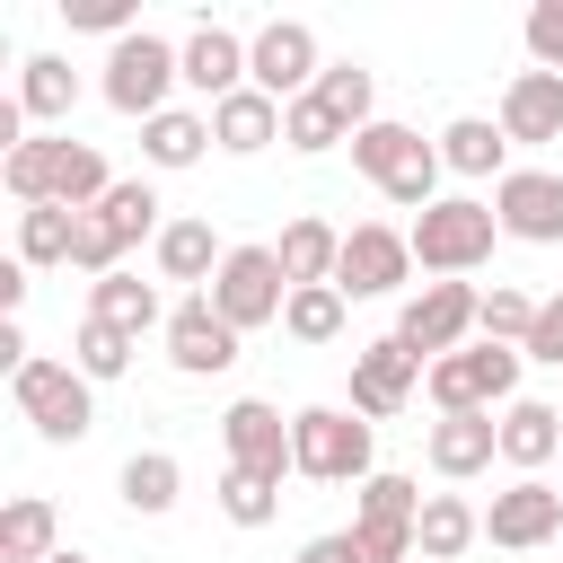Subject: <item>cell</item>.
Masks as SVG:
<instances>
[{
    "mask_svg": "<svg viewBox=\"0 0 563 563\" xmlns=\"http://www.w3.org/2000/svg\"><path fill=\"white\" fill-rule=\"evenodd\" d=\"M0 185L18 194V211H35V202H62V211H97L123 176L97 158V141H70V132H35L26 150H9L0 158Z\"/></svg>",
    "mask_w": 563,
    "mask_h": 563,
    "instance_id": "1",
    "label": "cell"
},
{
    "mask_svg": "<svg viewBox=\"0 0 563 563\" xmlns=\"http://www.w3.org/2000/svg\"><path fill=\"white\" fill-rule=\"evenodd\" d=\"M290 466L308 484H369L378 475V449H369V422L352 405H299L290 413Z\"/></svg>",
    "mask_w": 563,
    "mask_h": 563,
    "instance_id": "2",
    "label": "cell"
},
{
    "mask_svg": "<svg viewBox=\"0 0 563 563\" xmlns=\"http://www.w3.org/2000/svg\"><path fill=\"white\" fill-rule=\"evenodd\" d=\"M167 88H185V44H167V35H150V26H132L123 44H106L97 97H106L114 114L150 123V114H167Z\"/></svg>",
    "mask_w": 563,
    "mask_h": 563,
    "instance_id": "3",
    "label": "cell"
},
{
    "mask_svg": "<svg viewBox=\"0 0 563 563\" xmlns=\"http://www.w3.org/2000/svg\"><path fill=\"white\" fill-rule=\"evenodd\" d=\"M413 264L422 273H440V282H466L475 264H493V238H501V220H493V202H475V194H440L413 229Z\"/></svg>",
    "mask_w": 563,
    "mask_h": 563,
    "instance_id": "4",
    "label": "cell"
},
{
    "mask_svg": "<svg viewBox=\"0 0 563 563\" xmlns=\"http://www.w3.org/2000/svg\"><path fill=\"white\" fill-rule=\"evenodd\" d=\"M9 396H18V413L35 422V440H53V449H79L88 431H97V378H79V361H26L18 378H9Z\"/></svg>",
    "mask_w": 563,
    "mask_h": 563,
    "instance_id": "5",
    "label": "cell"
},
{
    "mask_svg": "<svg viewBox=\"0 0 563 563\" xmlns=\"http://www.w3.org/2000/svg\"><path fill=\"white\" fill-rule=\"evenodd\" d=\"M519 361L528 352H510V343H466L422 369V396H431V413H501V405H519Z\"/></svg>",
    "mask_w": 563,
    "mask_h": 563,
    "instance_id": "6",
    "label": "cell"
},
{
    "mask_svg": "<svg viewBox=\"0 0 563 563\" xmlns=\"http://www.w3.org/2000/svg\"><path fill=\"white\" fill-rule=\"evenodd\" d=\"M317 79H325V53H317V26L308 18H264L246 35V88H264L273 106L308 97Z\"/></svg>",
    "mask_w": 563,
    "mask_h": 563,
    "instance_id": "7",
    "label": "cell"
},
{
    "mask_svg": "<svg viewBox=\"0 0 563 563\" xmlns=\"http://www.w3.org/2000/svg\"><path fill=\"white\" fill-rule=\"evenodd\" d=\"M202 299H211L238 334H255V325H282V308H290V273H282L273 246H229V264L211 273Z\"/></svg>",
    "mask_w": 563,
    "mask_h": 563,
    "instance_id": "8",
    "label": "cell"
},
{
    "mask_svg": "<svg viewBox=\"0 0 563 563\" xmlns=\"http://www.w3.org/2000/svg\"><path fill=\"white\" fill-rule=\"evenodd\" d=\"M475 308H484L475 282H422V290L396 308V343H413L422 361H449V352L475 343Z\"/></svg>",
    "mask_w": 563,
    "mask_h": 563,
    "instance_id": "9",
    "label": "cell"
},
{
    "mask_svg": "<svg viewBox=\"0 0 563 563\" xmlns=\"http://www.w3.org/2000/svg\"><path fill=\"white\" fill-rule=\"evenodd\" d=\"M158 343H167V369H176V378H220V369H238V343H246V334H238L202 290H185V299L167 308V334H158Z\"/></svg>",
    "mask_w": 563,
    "mask_h": 563,
    "instance_id": "10",
    "label": "cell"
},
{
    "mask_svg": "<svg viewBox=\"0 0 563 563\" xmlns=\"http://www.w3.org/2000/svg\"><path fill=\"white\" fill-rule=\"evenodd\" d=\"M405 282H413V238L405 229H387V220L343 229V264H334V290L343 299H387Z\"/></svg>",
    "mask_w": 563,
    "mask_h": 563,
    "instance_id": "11",
    "label": "cell"
},
{
    "mask_svg": "<svg viewBox=\"0 0 563 563\" xmlns=\"http://www.w3.org/2000/svg\"><path fill=\"white\" fill-rule=\"evenodd\" d=\"M422 352L413 343H396V334H378V343H361L352 352V413L361 422H387V413H405L413 405V387H422Z\"/></svg>",
    "mask_w": 563,
    "mask_h": 563,
    "instance_id": "12",
    "label": "cell"
},
{
    "mask_svg": "<svg viewBox=\"0 0 563 563\" xmlns=\"http://www.w3.org/2000/svg\"><path fill=\"white\" fill-rule=\"evenodd\" d=\"M484 537H493L501 554H537V545H554V537H563V493H554L545 475L501 484L493 510H484Z\"/></svg>",
    "mask_w": 563,
    "mask_h": 563,
    "instance_id": "13",
    "label": "cell"
},
{
    "mask_svg": "<svg viewBox=\"0 0 563 563\" xmlns=\"http://www.w3.org/2000/svg\"><path fill=\"white\" fill-rule=\"evenodd\" d=\"M493 220L519 246H563V176L554 167H510L493 185Z\"/></svg>",
    "mask_w": 563,
    "mask_h": 563,
    "instance_id": "14",
    "label": "cell"
},
{
    "mask_svg": "<svg viewBox=\"0 0 563 563\" xmlns=\"http://www.w3.org/2000/svg\"><path fill=\"white\" fill-rule=\"evenodd\" d=\"M220 449H229V466H246V475H299L290 466V422H282V405H264V396H238L229 413H220Z\"/></svg>",
    "mask_w": 563,
    "mask_h": 563,
    "instance_id": "15",
    "label": "cell"
},
{
    "mask_svg": "<svg viewBox=\"0 0 563 563\" xmlns=\"http://www.w3.org/2000/svg\"><path fill=\"white\" fill-rule=\"evenodd\" d=\"M422 457H431L440 484H475V475L501 457V413H440V422L422 431Z\"/></svg>",
    "mask_w": 563,
    "mask_h": 563,
    "instance_id": "16",
    "label": "cell"
},
{
    "mask_svg": "<svg viewBox=\"0 0 563 563\" xmlns=\"http://www.w3.org/2000/svg\"><path fill=\"white\" fill-rule=\"evenodd\" d=\"M493 123H501L510 141H528V150H537V141H563V79H554V70H510Z\"/></svg>",
    "mask_w": 563,
    "mask_h": 563,
    "instance_id": "17",
    "label": "cell"
},
{
    "mask_svg": "<svg viewBox=\"0 0 563 563\" xmlns=\"http://www.w3.org/2000/svg\"><path fill=\"white\" fill-rule=\"evenodd\" d=\"M185 88H194V97H211V106H220V97H238V88H246V35H229V26H211V18H202V26L185 35Z\"/></svg>",
    "mask_w": 563,
    "mask_h": 563,
    "instance_id": "18",
    "label": "cell"
},
{
    "mask_svg": "<svg viewBox=\"0 0 563 563\" xmlns=\"http://www.w3.org/2000/svg\"><path fill=\"white\" fill-rule=\"evenodd\" d=\"M563 457V413L545 405V396H519V405H501V466H519V475H545Z\"/></svg>",
    "mask_w": 563,
    "mask_h": 563,
    "instance_id": "19",
    "label": "cell"
},
{
    "mask_svg": "<svg viewBox=\"0 0 563 563\" xmlns=\"http://www.w3.org/2000/svg\"><path fill=\"white\" fill-rule=\"evenodd\" d=\"M220 141H211V106L194 114V106H167V114H150L141 123V158L158 167V176H176V167H202Z\"/></svg>",
    "mask_w": 563,
    "mask_h": 563,
    "instance_id": "20",
    "label": "cell"
},
{
    "mask_svg": "<svg viewBox=\"0 0 563 563\" xmlns=\"http://www.w3.org/2000/svg\"><path fill=\"white\" fill-rule=\"evenodd\" d=\"M501 158H510V132H501L493 114H457V123H440V167H449V176H466V185L493 176V185H501V176H510Z\"/></svg>",
    "mask_w": 563,
    "mask_h": 563,
    "instance_id": "21",
    "label": "cell"
},
{
    "mask_svg": "<svg viewBox=\"0 0 563 563\" xmlns=\"http://www.w3.org/2000/svg\"><path fill=\"white\" fill-rule=\"evenodd\" d=\"M150 264H158V282H194V290H211V273L229 264V246L211 238V220H167L158 246H150Z\"/></svg>",
    "mask_w": 563,
    "mask_h": 563,
    "instance_id": "22",
    "label": "cell"
},
{
    "mask_svg": "<svg viewBox=\"0 0 563 563\" xmlns=\"http://www.w3.org/2000/svg\"><path fill=\"white\" fill-rule=\"evenodd\" d=\"M88 317L123 325L132 343H141V334H167V299H158V282H141V273H106V282H88Z\"/></svg>",
    "mask_w": 563,
    "mask_h": 563,
    "instance_id": "23",
    "label": "cell"
},
{
    "mask_svg": "<svg viewBox=\"0 0 563 563\" xmlns=\"http://www.w3.org/2000/svg\"><path fill=\"white\" fill-rule=\"evenodd\" d=\"M211 141H220L229 158H255V150H273V141H282V106H273L264 88H238V97H220V106H211Z\"/></svg>",
    "mask_w": 563,
    "mask_h": 563,
    "instance_id": "24",
    "label": "cell"
},
{
    "mask_svg": "<svg viewBox=\"0 0 563 563\" xmlns=\"http://www.w3.org/2000/svg\"><path fill=\"white\" fill-rule=\"evenodd\" d=\"M158 211H167V202H158V185H150V176H123V185H114V194H106V202H97L88 220H97V229L114 238V255H132L141 238L158 246V229H167Z\"/></svg>",
    "mask_w": 563,
    "mask_h": 563,
    "instance_id": "25",
    "label": "cell"
},
{
    "mask_svg": "<svg viewBox=\"0 0 563 563\" xmlns=\"http://www.w3.org/2000/svg\"><path fill=\"white\" fill-rule=\"evenodd\" d=\"M475 537H484V510H475L466 493H431L422 519H413V554H422V563H457Z\"/></svg>",
    "mask_w": 563,
    "mask_h": 563,
    "instance_id": "26",
    "label": "cell"
},
{
    "mask_svg": "<svg viewBox=\"0 0 563 563\" xmlns=\"http://www.w3.org/2000/svg\"><path fill=\"white\" fill-rule=\"evenodd\" d=\"M282 273H290V290H308V282H334V264H343V229L334 220H317V211H299L290 229H282Z\"/></svg>",
    "mask_w": 563,
    "mask_h": 563,
    "instance_id": "27",
    "label": "cell"
},
{
    "mask_svg": "<svg viewBox=\"0 0 563 563\" xmlns=\"http://www.w3.org/2000/svg\"><path fill=\"white\" fill-rule=\"evenodd\" d=\"M114 493H123V510H132V519H167V510H176V493H185V466H176L167 449H132V457H123V475H114Z\"/></svg>",
    "mask_w": 563,
    "mask_h": 563,
    "instance_id": "28",
    "label": "cell"
},
{
    "mask_svg": "<svg viewBox=\"0 0 563 563\" xmlns=\"http://www.w3.org/2000/svg\"><path fill=\"white\" fill-rule=\"evenodd\" d=\"M53 554H62L53 501H44V493H18V501L0 510V563H53Z\"/></svg>",
    "mask_w": 563,
    "mask_h": 563,
    "instance_id": "29",
    "label": "cell"
},
{
    "mask_svg": "<svg viewBox=\"0 0 563 563\" xmlns=\"http://www.w3.org/2000/svg\"><path fill=\"white\" fill-rule=\"evenodd\" d=\"M308 97H317L343 132H369V123H378V70H369V62H325V79H317Z\"/></svg>",
    "mask_w": 563,
    "mask_h": 563,
    "instance_id": "30",
    "label": "cell"
},
{
    "mask_svg": "<svg viewBox=\"0 0 563 563\" xmlns=\"http://www.w3.org/2000/svg\"><path fill=\"white\" fill-rule=\"evenodd\" d=\"M18 106H26V123H70V106H79V70H70L62 53H35V62L18 70Z\"/></svg>",
    "mask_w": 563,
    "mask_h": 563,
    "instance_id": "31",
    "label": "cell"
},
{
    "mask_svg": "<svg viewBox=\"0 0 563 563\" xmlns=\"http://www.w3.org/2000/svg\"><path fill=\"white\" fill-rule=\"evenodd\" d=\"M70 246H79V211H62V202H35V211H18V264H26V273H44V264H70Z\"/></svg>",
    "mask_w": 563,
    "mask_h": 563,
    "instance_id": "32",
    "label": "cell"
},
{
    "mask_svg": "<svg viewBox=\"0 0 563 563\" xmlns=\"http://www.w3.org/2000/svg\"><path fill=\"white\" fill-rule=\"evenodd\" d=\"M413 150H422V132H413V123H387V114H378L369 132H352V167H361L378 194L405 176V158H413Z\"/></svg>",
    "mask_w": 563,
    "mask_h": 563,
    "instance_id": "33",
    "label": "cell"
},
{
    "mask_svg": "<svg viewBox=\"0 0 563 563\" xmlns=\"http://www.w3.org/2000/svg\"><path fill=\"white\" fill-rule=\"evenodd\" d=\"M211 501H220L229 528H273V519H282V484H273V475H246V466H220Z\"/></svg>",
    "mask_w": 563,
    "mask_h": 563,
    "instance_id": "34",
    "label": "cell"
},
{
    "mask_svg": "<svg viewBox=\"0 0 563 563\" xmlns=\"http://www.w3.org/2000/svg\"><path fill=\"white\" fill-rule=\"evenodd\" d=\"M343 308H352V299H343L334 282H308V290H290L282 334H290V343H334V334H343Z\"/></svg>",
    "mask_w": 563,
    "mask_h": 563,
    "instance_id": "35",
    "label": "cell"
},
{
    "mask_svg": "<svg viewBox=\"0 0 563 563\" xmlns=\"http://www.w3.org/2000/svg\"><path fill=\"white\" fill-rule=\"evenodd\" d=\"M132 352H141V343H132L123 325H106V317H79V334H70V361H79V378H97V387H106V378H123V369H132Z\"/></svg>",
    "mask_w": 563,
    "mask_h": 563,
    "instance_id": "36",
    "label": "cell"
},
{
    "mask_svg": "<svg viewBox=\"0 0 563 563\" xmlns=\"http://www.w3.org/2000/svg\"><path fill=\"white\" fill-rule=\"evenodd\" d=\"M422 501H431V493H422L413 475H387V466H378V475L361 484L352 519H369V528H413V519H422Z\"/></svg>",
    "mask_w": 563,
    "mask_h": 563,
    "instance_id": "37",
    "label": "cell"
},
{
    "mask_svg": "<svg viewBox=\"0 0 563 563\" xmlns=\"http://www.w3.org/2000/svg\"><path fill=\"white\" fill-rule=\"evenodd\" d=\"M528 325H537V299L528 290H510V282H493L484 290V308H475V343H528Z\"/></svg>",
    "mask_w": 563,
    "mask_h": 563,
    "instance_id": "38",
    "label": "cell"
},
{
    "mask_svg": "<svg viewBox=\"0 0 563 563\" xmlns=\"http://www.w3.org/2000/svg\"><path fill=\"white\" fill-rule=\"evenodd\" d=\"M282 141H290L299 158H325V150H352V132H343V123H334V114H325L317 97H290V106H282Z\"/></svg>",
    "mask_w": 563,
    "mask_h": 563,
    "instance_id": "39",
    "label": "cell"
},
{
    "mask_svg": "<svg viewBox=\"0 0 563 563\" xmlns=\"http://www.w3.org/2000/svg\"><path fill=\"white\" fill-rule=\"evenodd\" d=\"M528 70H554L563 79V0H537L528 9Z\"/></svg>",
    "mask_w": 563,
    "mask_h": 563,
    "instance_id": "40",
    "label": "cell"
},
{
    "mask_svg": "<svg viewBox=\"0 0 563 563\" xmlns=\"http://www.w3.org/2000/svg\"><path fill=\"white\" fill-rule=\"evenodd\" d=\"M528 361H545V369H563V290L554 299H537V325H528V343H519Z\"/></svg>",
    "mask_w": 563,
    "mask_h": 563,
    "instance_id": "41",
    "label": "cell"
},
{
    "mask_svg": "<svg viewBox=\"0 0 563 563\" xmlns=\"http://www.w3.org/2000/svg\"><path fill=\"white\" fill-rule=\"evenodd\" d=\"M62 18L88 26V35H114V44L132 35V9H123V0H62Z\"/></svg>",
    "mask_w": 563,
    "mask_h": 563,
    "instance_id": "42",
    "label": "cell"
},
{
    "mask_svg": "<svg viewBox=\"0 0 563 563\" xmlns=\"http://www.w3.org/2000/svg\"><path fill=\"white\" fill-rule=\"evenodd\" d=\"M299 563H369V554H361V537H352V528H325V537H308V545H299Z\"/></svg>",
    "mask_w": 563,
    "mask_h": 563,
    "instance_id": "43",
    "label": "cell"
},
{
    "mask_svg": "<svg viewBox=\"0 0 563 563\" xmlns=\"http://www.w3.org/2000/svg\"><path fill=\"white\" fill-rule=\"evenodd\" d=\"M26 308V264H0V317Z\"/></svg>",
    "mask_w": 563,
    "mask_h": 563,
    "instance_id": "44",
    "label": "cell"
},
{
    "mask_svg": "<svg viewBox=\"0 0 563 563\" xmlns=\"http://www.w3.org/2000/svg\"><path fill=\"white\" fill-rule=\"evenodd\" d=\"M53 563H88V554H79V545H62V554H53Z\"/></svg>",
    "mask_w": 563,
    "mask_h": 563,
    "instance_id": "45",
    "label": "cell"
}]
</instances>
